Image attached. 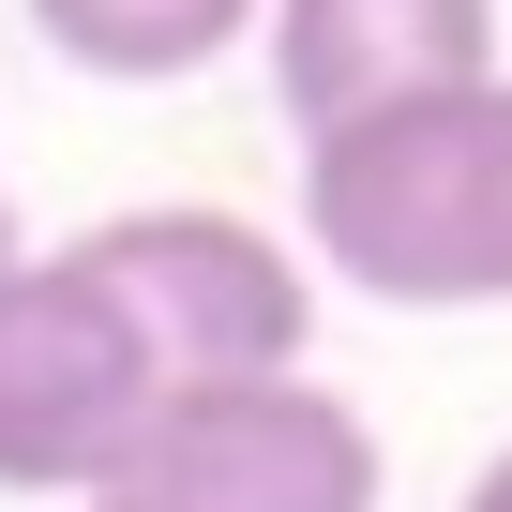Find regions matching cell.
<instances>
[{"label": "cell", "mask_w": 512, "mask_h": 512, "mask_svg": "<svg viewBox=\"0 0 512 512\" xmlns=\"http://www.w3.org/2000/svg\"><path fill=\"white\" fill-rule=\"evenodd\" d=\"M302 256L392 317L512 302V76L302 136Z\"/></svg>", "instance_id": "cell-1"}, {"label": "cell", "mask_w": 512, "mask_h": 512, "mask_svg": "<svg viewBox=\"0 0 512 512\" xmlns=\"http://www.w3.org/2000/svg\"><path fill=\"white\" fill-rule=\"evenodd\" d=\"M91 287L121 302V332L151 347L166 392H226V377H302V332H317V272L256 226V211H211V196H151V211H106L76 226Z\"/></svg>", "instance_id": "cell-2"}, {"label": "cell", "mask_w": 512, "mask_h": 512, "mask_svg": "<svg viewBox=\"0 0 512 512\" xmlns=\"http://www.w3.org/2000/svg\"><path fill=\"white\" fill-rule=\"evenodd\" d=\"M166 407L151 347L121 332V302L91 287L76 241H16L0 256V497H76L136 452V422Z\"/></svg>", "instance_id": "cell-3"}, {"label": "cell", "mask_w": 512, "mask_h": 512, "mask_svg": "<svg viewBox=\"0 0 512 512\" xmlns=\"http://www.w3.org/2000/svg\"><path fill=\"white\" fill-rule=\"evenodd\" d=\"M377 422L317 377H226V392H166L136 422V452L91 482V512H377Z\"/></svg>", "instance_id": "cell-4"}, {"label": "cell", "mask_w": 512, "mask_h": 512, "mask_svg": "<svg viewBox=\"0 0 512 512\" xmlns=\"http://www.w3.org/2000/svg\"><path fill=\"white\" fill-rule=\"evenodd\" d=\"M256 46H272L287 136H332V121H377V106L482 91L497 76V0H272Z\"/></svg>", "instance_id": "cell-5"}, {"label": "cell", "mask_w": 512, "mask_h": 512, "mask_svg": "<svg viewBox=\"0 0 512 512\" xmlns=\"http://www.w3.org/2000/svg\"><path fill=\"white\" fill-rule=\"evenodd\" d=\"M272 0H31V31L76 61V76H121V91H166V76H211L226 46H256Z\"/></svg>", "instance_id": "cell-6"}, {"label": "cell", "mask_w": 512, "mask_h": 512, "mask_svg": "<svg viewBox=\"0 0 512 512\" xmlns=\"http://www.w3.org/2000/svg\"><path fill=\"white\" fill-rule=\"evenodd\" d=\"M452 512H512V452H482V467H467V497H452Z\"/></svg>", "instance_id": "cell-7"}, {"label": "cell", "mask_w": 512, "mask_h": 512, "mask_svg": "<svg viewBox=\"0 0 512 512\" xmlns=\"http://www.w3.org/2000/svg\"><path fill=\"white\" fill-rule=\"evenodd\" d=\"M0 256H16V211H0Z\"/></svg>", "instance_id": "cell-8"}]
</instances>
